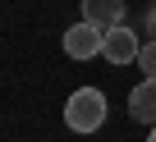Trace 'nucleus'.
Returning <instances> with one entry per match:
<instances>
[{
    "label": "nucleus",
    "mask_w": 156,
    "mask_h": 142,
    "mask_svg": "<svg viewBox=\"0 0 156 142\" xmlns=\"http://www.w3.org/2000/svg\"><path fill=\"white\" fill-rule=\"evenodd\" d=\"M138 69L147 78H156V41H142V50H138Z\"/></svg>",
    "instance_id": "423d86ee"
},
{
    "label": "nucleus",
    "mask_w": 156,
    "mask_h": 142,
    "mask_svg": "<svg viewBox=\"0 0 156 142\" xmlns=\"http://www.w3.org/2000/svg\"><path fill=\"white\" fill-rule=\"evenodd\" d=\"M106 92H97V87H78L69 101H64V124L73 128V133H97L101 124H106Z\"/></svg>",
    "instance_id": "f257e3e1"
},
{
    "label": "nucleus",
    "mask_w": 156,
    "mask_h": 142,
    "mask_svg": "<svg viewBox=\"0 0 156 142\" xmlns=\"http://www.w3.org/2000/svg\"><path fill=\"white\" fill-rule=\"evenodd\" d=\"M147 142H156V128H151V133H147Z\"/></svg>",
    "instance_id": "6e6552de"
},
{
    "label": "nucleus",
    "mask_w": 156,
    "mask_h": 142,
    "mask_svg": "<svg viewBox=\"0 0 156 142\" xmlns=\"http://www.w3.org/2000/svg\"><path fill=\"white\" fill-rule=\"evenodd\" d=\"M129 115L147 128H156V78H142L133 92H129Z\"/></svg>",
    "instance_id": "39448f33"
},
{
    "label": "nucleus",
    "mask_w": 156,
    "mask_h": 142,
    "mask_svg": "<svg viewBox=\"0 0 156 142\" xmlns=\"http://www.w3.org/2000/svg\"><path fill=\"white\" fill-rule=\"evenodd\" d=\"M147 32H151V41H156V5H151V14H147Z\"/></svg>",
    "instance_id": "0eeeda50"
},
{
    "label": "nucleus",
    "mask_w": 156,
    "mask_h": 142,
    "mask_svg": "<svg viewBox=\"0 0 156 142\" xmlns=\"http://www.w3.org/2000/svg\"><path fill=\"white\" fill-rule=\"evenodd\" d=\"M138 50H142V41L133 37V28H110L106 32V46H101V60H110V64H133L138 60Z\"/></svg>",
    "instance_id": "7ed1b4c3"
},
{
    "label": "nucleus",
    "mask_w": 156,
    "mask_h": 142,
    "mask_svg": "<svg viewBox=\"0 0 156 142\" xmlns=\"http://www.w3.org/2000/svg\"><path fill=\"white\" fill-rule=\"evenodd\" d=\"M129 14V0H83V23H97L101 32L119 28Z\"/></svg>",
    "instance_id": "20e7f679"
},
{
    "label": "nucleus",
    "mask_w": 156,
    "mask_h": 142,
    "mask_svg": "<svg viewBox=\"0 0 156 142\" xmlns=\"http://www.w3.org/2000/svg\"><path fill=\"white\" fill-rule=\"evenodd\" d=\"M101 46H106V32L97 23H73L64 32V55L69 60H92V55H101Z\"/></svg>",
    "instance_id": "f03ea898"
}]
</instances>
